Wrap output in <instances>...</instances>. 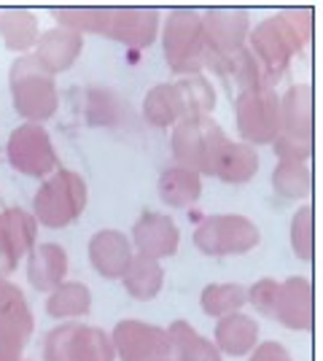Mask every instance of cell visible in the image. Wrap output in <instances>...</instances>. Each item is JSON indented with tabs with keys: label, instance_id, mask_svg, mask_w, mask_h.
I'll return each mask as SVG.
<instances>
[{
	"label": "cell",
	"instance_id": "obj_1",
	"mask_svg": "<svg viewBox=\"0 0 323 361\" xmlns=\"http://www.w3.org/2000/svg\"><path fill=\"white\" fill-rule=\"evenodd\" d=\"M310 22L312 11L310 8H291L264 19L248 32V51L262 65L267 84L275 90L280 75L286 73L293 54H299L310 38Z\"/></svg>",
	"mask_w": 323,
	"mask_h": 361
},
{
	"label": "cell",
	"instance_id": "obj_2",
	"mask_svg": "<svg viewBox=\"0 0 323 361\" xmlns=\"http://www.w3.org/2000/svg\"><path fill=\"white\" fill-rule=\"evenodd\" d=\"M280 162H308L312 154V92L299 84L280 97V133L272 140Z\"/></svg>",
	"mask_w": 323,
	"mask_h": 361
},
{
	"label": "cell",
	"instance_id": "obj_3",
	"mask_svg": "<svg viewBox=\"0 0 323 361\" xmlns=\"http://www.w3.org/2000/svg\"><path fill=\"white\" fill-rule=\"evenodd\" d=\"M224 146H227V135L210 116H189L175 124L172 154L178 167H186L197 176L202 173L213 176L215 159Z\"/></svg>",
	"mask_w": 323,
	"mask_h": 361
},
{
	"label": "cell",
	"instance_id": "obj_4",
	"mask_svg": "<svg viewBox=\"0 0 323 361\" xmlns=\"http://www.w3.org/2000/svg\"><path fill=\"white\" fill-rule=\"evenodd\" d=\"M87 208V183L73 170H57L32 200L35 221L51 229L73 224Z\"/></svg>",
	"mask_w": 323,
	"mask_h": 361
},
{
	"label": "cell",
	"instance_id": "obj_5",
	"mask_svg": "<svg viewBox=\"0 0 323 361\" xmlns=\"http://www.w3.org/2000/svg\"><path fill=\"white\" fill-rule=\"evenodd\" d=\"M11 84V97H14L16 114H22L32 124L54 116L57 111V87H54V75H49L32 54L19 57L11 65L8 73Z\"/></svg>",
	"mask_w": 323,
	"mask_h": 361
},
{
	"label": "cell",
	"instance_id": "obj_6",
	"mask_svg": "<svg viewBox=\"0 0 323 361\" xmlns=\"http://www.w3.org/2000/svg\"><path fill=\"white\" fill-rule=\"evenodd\" d=\"M165 60L170 71L181 75H194L202 71L205 38H202V19L194 8H172L165 19Z\"/></svg>",
	"mask_w": 323,
	"mask_h": 361
},
{
	"label": "cell",
	"instance_id": "obj_7",
	"mask_svg": "<svg viewBox=\"0 0 323 361\" xmlns=\"http://www.w3.org/2000/svg\"><path fill=\"white\" fill-rule=\"evenodd\" d=\"M259 240V229L246 216H208L194 229V245L208 256L248 254Z\"/></svg>",
	"mask_w": 323,
	"mask_h": 361
},
{
	"label": "cell",
	"instance_id": "obj_8",
	"mask_svg": "<svg viewBox=\"0 0 323 361\" xmlns=\"http://www.w3.org/2000/svg\"><path fill=\"white\" fill-rule=\"evenodd\" d=\"M202 38H205V54L202 68H210L213 62L240 51L248 41V14L243 8H208L200 14Z\"/></svg>",
	"mask_w": 323,
	"mask_h": 361
},
{
	"label": "cell",
	"instance_id": "obj_9",
	"mask_svg": "<svg viewBox=\"0 0 323 361\" xmlns=\"http://www.w3.org/2000/svg\"><path fill=\"white\" fill-rule=\"evenodd\" d=\"M237 130L248 146H267L280 133V97L275 90H253L237 97Z\"/></svg>",
	"mask_w": 323,
	"mask_h": 361
},
{
	"label": "cell",
	"instance_id": "obj_10",
	"mask_svg": "<svg viewBox=\"0 0 323 361\" xmlns=\"http://www.w3.org/2000/svg\"><path fill=\"white\" fill-rule=\"evenodd\" d=\"M8 162L14 170L32 176V178H44L49 173H54L57 154H54L46 130L32 121L16 127L8 137Z\"/></svg>",
	"mask_w": 323,
	"mask_h": 361
},
{
	"label": "cell",
	"instance_id": "obj_11",
	"mask_svg": "<svg viewBox=\"0 0 323 361\" xmlns=\"http://www.w3.org/2000/svg\"><path fill=\"white\" fill-rule=\"evenodd\" d=\"M159 30V11L156 8H138V6H103L100 32L113 41H122L135 49H146L154 44Z\"/></svg>",
	"mask_w": 323,
	"mask_h": 361
},
{
	"label": "cell",
	"instance_id": "obj_12",
	"mask_svg": "<svg viewBox=\"0 0 323 361\" xmlns=\"http://www.w3.org/2000/svg\"><path fill=\"white\" fill-rule=\"evenodd\" d=\"M113 350L122 361H159L170 359V337L167 329L127 318L113 326L110 334Z\"/></svg>",
	"mask_w": 323,
	"mask_h": 361
},
{
	"label": "cell",
	"instance_id": "obj_13",
	"mask_svg": "<svg viewBox=\"0 0 323 361\" xmlns=\"http://www.w3.org/2000/svg\"><path fill=\"white\" fill-rule=\"evenodd\" d=\"M178 240H181V232L172 219H167L165 213H143L135 226H132V245L138 256H146V259H165V256H172L178 251Z\"/></svg>",
	"mask_w": 323,
	"mask_h": 361
},
{
	"label": "cell",
	"instance_id": "obj_14",
	"mask_svg": "<svg viewBox=\"0 0 323 361\" xmlns=\"http://www.w3.org/2000/svg\"><path fill=\"white\" fill-rule=\"evenodd\" d=\"M272 318L293 331H305L312 326V286L308 278L293 275L277 286Z\"/></svg>",
	"mask_w": 323,
	"mask_h": 361
},
{
	"label": "cell",
	"instance_id": "obj_15",
	"mask_svg": "<svg viewBox=\"0 0 323 361\" xmlns=\"http://www.w3.org/2000/svg\"><path fill=\"white\" fill-rule=\"evenodd\" d=\"M132 256V243L116 229H103L89 240V262L94 272H100L108 281H122Z\"/></svg>",
	"mask_w": 323,
	"mask_h": 361
},
{
	"label": "cell",
	"instance_id": "obj_16",
	"mask_svg": "<svg viewBox=\"0 0 323 361\" xmlns=\"http://www.w3.org/2000/svg\"><path fill=\"white\" fill-rule=\"evenodd\" d=\"M81 46H84V41H81L78 32L54 27V30L44 32L35 41V54L32 57L49 75H57L76 62V57L81 54Z\"/></svg>",
	"mask_w": 323,
	"mask_h": 361
},
{
	"label": "cell",
	"instance_id": "obj_17",
	"mask_svg": "<svg viewBox=\"0 0 323 361\" xmlns=\"http://www.w3.org/2000/svg\"><path fill=\"white\" fill-rule=\"evenodd\" d=\"M68 275V254L57 243H41L27 254V281L35 291H51Z\"/></svg>",
	"mask_w": 323,
	"mask_h": 361
},
{
	"label": "cell",
	"instance_id": "obj_18",
	"mask_svg": "<svg viewBox=\"0 0 323 361\" xmlns=\"http://www.w3.org/2000/svg\"><path fill=\"white\" fill-rule=\"evenodd\" d=\"M213 345L218 348V353L246 356L259 345V324L246 313H229L218 318Z\"/></svg>",
	"mask_w": 323,
	"mask_h": 361
},
{
	"label": "cell",
	"instance_id": "obj_19",
	"mask_svg": "<svg viewBox=\"0 0 323 361\" xmlns=\"http://www.w3.org/2000/svg\"><path fill=\"white\" fill-rule=\"evenodd\" d=\"M170 361H224L218 348L202 337L189 321H172L167 326Z\"/></svg>",
	"mask_w": 323,
	"mask_h": 361
},
{
	"label": "cell",
	"instance_id": "obj_20",
	"mask_svg": "<svg viewBox=\"0 0 323 361\" xmlns=\"http://www.w3.org/2000/svg\"><path fill=\"white\" fill-rule=\"evenodd\" d=\"M259 170V154L253 146L248 143H232L227 140V146L221 149L218 159H215L213 176H218L227 183H243L251 180Z\"/></svg>",
	"mask_w": 323,
	"mask_h": 361
},
{
	"label": "cell",
	"instance_id": "obj_21",
	"mask_svg": "<svg viewBox=\"0 0 323 361\" xmlns=\"http://www.w3.org/2000/svg\"><path fill=\"white\" fill-rule=\"evenodd\" d=\"M92 310V291L78 281H62L57 288L49 291L46 313L57 321H73Z\"/></svg>",
	"mask_w": 323,
	"mask_h": 361
},
{
	"label": "cell",
	"instance_id": "obj_22",
	"mask_svg": "<svg viewBox=\"0 0 323 361\" xmlns=\"http://www.w3.org/2000/svg\"><path fill=\"white\" fill-rule=\"evenodd\" d=\"M122 283L129 297H135L140 302L154 300L156 294L162 291V283H165V267L154 259L132 256L129 267L122 275Z\"/></svg>",
	"mask_w": 323,
	"mask_h": 361
},
{
	"label": "cell",
	"instance_id": "obj_23",
	"mask_svg": "<svg viewBox=\"0 0 323 361\" xmlns=\"http://www.w3.org/2000/svg\"><path fill=\"white\" fill-rule=\"evenodd\" d=\"M0 238L11 245L19 259L27 256L38 240V221L35 216L22 208H6L0 211Z\"/></svg>",
	"mask_w": 323,
	"mask_h": 361
},
{
	"label": "cell",
	"instance_id": "obj_24",
	"mask_svg": "<svg viewBox=\"0 0 323 361\" xmlns=\"http://www.w3.org/2000/svg\"><path fill=\"white\" fill-rule=\"evenodd\" d=\"M0 324L19 331L25 340H30L32 326H35L27 297L8 278H0Z\"/></svg>",
	"mask_w": 323,
	"mask_h": 361
},
{
	"label": "cell",
	"instance_id": "obj_25",
	"mask_svg": "<svg viewBox=\"0 0 323 361\" xmlns=\"http://www.w3.org/2000/svg\"><path fill=\"white\" fill-rule=\"evenodd\" d=\"M202 195V180L186 167H167L159 178V197L172 208H186Z\"/></svg>",
	"mask_w": 323,
	"mask_h": 361
},
{
	"label": "cell",
	"instance_id": "obj_26",
	"mask_svg": "<svg viewBox=\"0 0 323 361\" xmlns=\"http://www.w3.org/2000/svg\"><path fill=\"white\" fill-rule=\"evenodd\" d=\"M0 35L11 51H25L38 41V19L27 8L0 11Z\"/></svg>",
	"mask_w": 323,
	"mask_h": 361
},
{
	"label": "cell",
	"instance_id": "obj_27",
	"mask_svg": "<svg viewBox=\"0 0 323 361\" xmlns=\"http://www.w3.org/2000/svg\"><path fill=\"white\" fill-rule=\"evenodd\" d=\"M70 361H116L110 334L100 326H78L70 337Z\"/></svg>",
	"mask_w": 323,
	"mask_h": 361
},
{
	"label": "cell",
	"instance_id": "obj_28",
	"mask_svg": "<svg viewBox=\"0 0 323 361\" xmlns=\"http://www.w3.org/2000/svg\"><path fill=\"white\" fill-rule=\"evenodd\" d=\"M143 116L154 127H170V124L184 119V108H181V97H178L175 84H156L154 90L146 94Z\"/></svg>",
	"mask_w": 323,
	"mask_h": 361
},
{
	"label": "cell",
	"instance_id": "obj_29",
	"mask_svg": "<svg viewBox=\"0 0 323 361\" xmlns=\"http://www.w3.org/2000/svg\"><path fill=\"white\" fill-rule=\"evenodd\" d=\"M248 302V291L240 283H210L202 288L200 305L205 316L224 318L229 313H240Z\"/></svg>",
	"mask_w": 323,
	"mask_h": 361
},
{
	"label": "cell",
	"instance_id": "obj_30",
	"mask_svg": "<svg viewBox=\"0 0 323 361\" xmlns=\"http://www.w3.org/2000/svg\"><path fill=\"white\" fill-rule=\"evenodd\" d=\"M175 90H178V97H181L184 119H189V116H208L213 111L215 92L205 75H184L181 81H175Z\"/></svg>",
	"mask_w": 323,
	"mask_h": 361
},
{
	"label": "cell",
	"instance_id": "obj_31",
	"mask_svg": "<svg viewBox=\"0 0 323 361\" xmlns=\"http://www.w3.org/2000/svg\"><path fill=\"white\" fill-rule=\"evenodd\" d=\"M272 189L286 200H302L310 192L308 162H277L272 173Z\"/></svg>",
	"mask_w": 323,
	"mask_h": 361
},
{
	"label": "cell",
	"instance_id": "obj_32",
	"mask_svg": "<svg viewBox=\"0 0 323 361\" xmlns=\"http://www.w3.org/2000/svg\"><path fill=\"white\" fill-rule=\"evenodd\" d=\"M291 248L302 262H310L312 256V211L308 205L299 208L291 221Z\"/></svg>",
	"mask_w": 323,
	"mask_h": 361
},
{
	"label": "cell",
	"instance_id": "obj_33",
	"mask_svg": "<svg viewBox=\"0 0 323 361\" xmlns=\"http://www.w3.org/2000/svg\"><path fill=\"white\" fill-rule=\"evenodd\" d=\"M76 331L73 321H65L46 334L44 340V359L46 361H70V337Z\"/></svg>",
	"mask_w": 323,
	"mask_h": 361
},
{
	"label": "cell",
	"instance_id": "obj_34",
	"mask_svg": "<svg viewBox=\"0 0 323 361\" xmlns=\"http://www.w3.org/2000/svg\"><path fill=\"white\" fill-rule=\"evenodd\" d=\"M277 281L272 278H262V281H256L248 291V302H251V307L256 310V313H262V316L272 318V310H275V300H277Z\"/></svg>",
	"mask_w": 323,
	"mask_h": 361
},
{
	"label": "cell",
	"instance_id": "obj_35",
	"mask_svg": "<svg viewBox=\"0 0 323 361\" xmlns=\"http://www.w3.org/2000/svg\"><path fill=\"white\" fill-rule=\"evenodd\" d=\"M25 345H27V340L19 331L0 324V361H22Z\"/></svg>",
	"mask_w": 323,
	"mask_h": 361
},
{
	"label": "cell",
	"instance_id": "obj_36",
	"mask_svg": "<svg viewBox=\"0 0 323 361\" xmlns=\"http://www.w3.org/2000/svg\"><path fill=\"white\" fill-rule=\"evenodd\" d=\"M113 100V94L106 90H94L92 94H89V119L94 121V124H110V116H108V103Z\"/></svg>",
	"mask_w": 323,
	"mask_h": 361
},
{
	"label": "cell",
	"instance_id": "obj_37",
	"mask_svg": "<svg viewBox=\"0 0 323 361\" xmlns=\"http://www.w3.org/2000/svg\"><path fill=\"white\" fill-rule=\"evenodd\" d=\"M248 361H293V359H291V353L280 345V343H272V340H270V343H262V345L253 348Z\"/></svg>",
	"mask_w": 323,
	"mask_h": 361
},
{
	"label": "cell",
	"instance_id": "obj_38",
	"mask_svg": "<svg viewBox=\"0 0 323 361\" xmlns=\"http://www.w3.org/2000/svg\"><path fill=\"white\" fill-rule=\"evenodd\" d=\"M19 267V256L11 251V245L0 238V278H8Z\"/></svg>",
	"mask_w": 323,
	"mask_h": 361
},
{
	"label": "cell",
	"instance_id": "obj_39",
	"mask_svg": "<svg viewBox=\"0 0 323 361\" xmlns=\"http://www.w3.org/2000/svg\"><path fill=\"white\" fill-rule=\"evenodd\" d=\"M159 361H170V359H159Z\"/></svg>",
	"mask_w": 323,
	"mask_h": 361
}]
</instances>
